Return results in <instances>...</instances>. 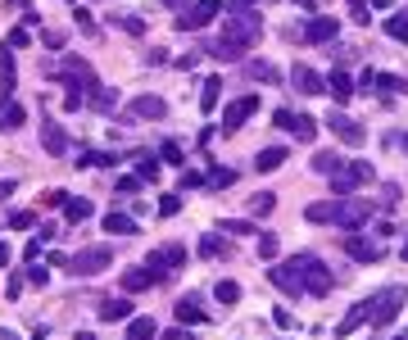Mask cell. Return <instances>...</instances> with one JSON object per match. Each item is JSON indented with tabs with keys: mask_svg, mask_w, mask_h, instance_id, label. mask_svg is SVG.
Returning a JSON list of instances; mask_svg holds the SVG:
<instances>
[{
	"mask_svg": "<svg viewBox=\"0 0 408 340\" xmlns=\"http://www.w3.org/2000/svg\"><path fill=\"white\" fill-rule=\"evenodd\" d=\"M177 322H204L209 326L204 304H200V299H177Z\"/></svg>",
	"mask_w": 408,
	"mask_h": 340,
	"instance_id": "24",
	"label": "cell"
},
{
	"mask_svg": "<svg viewBox=\"0 0 408 340\" xmlns=\"http://www.w3.org/2000/svg\"><path fill=\"white\" fill-rule=\"evenodd\" d=\"M73 18H78V28H82V32L100 36V23H95V14H91V9H78V14H73Z\"/></svg>",
	"mask_w": 408,
	"mask_h": 340,
	"instance_id": "44",
	"label": "cell"
},
{
	"mask_svg": "<svg viewBox=\"0 0 408 340\" xmlns=\"http://www.w3.org/2000/svg\"><path fill=\"white\" fill-rule=\"evenodd\" d=\"M372 304H377V299H363V304H354V309H350V313H345V318H340L336 336H350V331H358V326H363V322H372Z\"/></svg>",
	"mask_w": 408,
	"mask_h": 340,
	"instance_id": "13",
	"label": "cell"
},
{
	"mask_svg": "<svg viewBox=\"0 0 408 340\" xmlns=\"http://www.w3.org/2000/svg\"><path fill=\"white\" fill-rule=\"evenodd\" d=\"M295 272H300V286H304V295H331V268L323 259H313V254H295Z\"/></svg>",
	"mask_w": 408,
	"mask_h": 340,
	"instance_id": "1",
	"label": "cell"
},
{
	"mask_svg": "<svg viewBox=\"0 0 408 340\" xmlns=\"http://www.w3.org/2000/svg\"><path fill=\"white\" fill-rule=\"evenodd\" d=\"M159 340H191L187 326H168V331H159Z\"/></svg>",
	"mask_w": 408,
	"mask_h": 340,
	"instance_id": "52",
	"label": "cell"
},
{
	"mask_svg": "<svg viewBox=\"0 0 408 340\" xmlns=\"http://www.w3.org/2000/svg\"><path fill=\"white\" fill-rule=\"evenodd\" d=\"M0 127H5V132L23 127V105L14 100V95H0Z\"/></svg>",
	"mask_w": 408,
	"mask_h": 340,
	"instance_id": "18",
	"label": "cell"
},
{
	"mask_svg": "<svg viewBox=\"0 0 408 340\" xmlns=\"http://www.w3.org/2000/svg\"><path fill=\"white\" fill-rule=\"evenodd\" d=\"M55 78L59 82H64V91H95V87H100V82H95V73H91V64H86V59H68V64L64 68H59L55 73Z\"/></svg>",
	"mask_w": 408,
	"mask_h": 340,
	"instance_id": "6",
	"label": "cell"
},
{
	"mask_svg": "<svg viewBox=\"0 0 408 340\" xmlns=\"http://www.w3.org/2000/svg\"><path fill=\"white\" fill-rule=\"evenodd\" d=\"M159 164H168V168H182V164H187V150H182L177 141H159Z\"/></svg>",
	"mask_w": 408,
	"mask_h": 340,
	"instance_id": "26",
	"label": "cell"
},
{
	"mask_svg": "<svg viewBox=\"0 0 408 340\" xmlns=\"http://www.w3.org/2000/svg\"><path fill=\"white\" fill-rule=\"evenodd\" d=\"M200 254H204V259H227L231 245L222 236H200Z\"/></svg>",
	"mask_w": 408,
	"mask_h": 340,
	"instance_id": "30",
	"label": "cell"
},
{
	"mask_svg": "<svg viewBox=\"0 0 408 340\" xmlns=\"http://www.w3.org/2000/svg\"><path fill=\"white\" fill-rule=\"evenodd\" d=\"M367 5H372V9H390L394 0H367Z\"/></svg>",
	"mask_w": 408,
	"mask_h": 340,
	"instance_id": "59",
	"label": "cell"
},
{
	"mask_svg": "<svg viewBox=\"0 0 408 340\" xmlns=\"http://www.w3.org/2000/svg\"><path fill=\"white\" fill-rule=\"evenodd\" d=\"M136 177H141V181H155V177H159V164H155V159H136Z\"/></svg>",
	"mask_w": 408,
	"mask_h": 340,
	"instance_id": "47",
	"label": "cell"
},
{
	"mask_svg": "<svg viewBox=\"0 0 408 340\" xmlns=\"http://www.w3.org/2000/svg\"><path fill=\"white\" fill-rule=\"evenodd\" d=\"M231 181H241V173H236V168H214V173L204 177V186H209V191H227Z\"/></svg>",
	"mask_w": 408,
	"mask_h": 340,
	"instance_id": "27",
	"label": "cell"
},
{
	"mask_svg": "<svg viewBox=\"0 0 408 340\" xmlns=\"http://www.w3.org/2000/svg\"><path fill=\"white\" fill-rule=\"evenodd\" d=\"M177 209H182V196H164V200H159V213H164V218H172Z\"/></svg>",
	"mask_w": 408,
	"mask_h": 340,
	"instance_id": "49",
	"label": "cell"
},
{
	"mask_svg": "<svg viewBox=\"0 0 408 340\" xmlns=\"http://www.w3.org/2000/svg\"><path fill=\"white\" fill-rule=\"evenodd\" d=\"M345 250H350L358 263H372V259H377V245H367V240H350Z\"/></svg>",
	"mask_w": 408,
	"mask_h": 340,
	"instance_id": "40",
	"label": "cell"
},
{
	"mask_svg": "<svg viewBox=\"0 0 408 340\" xmlns=\"http://www.w3.org/2000/svg\"><path fill=\"white\" fill-rule=\"evenodd\" d=\"M204 55H214V59H241L245 51L231 41L227 32H218V36H204Z\"/></svg>",
	"mask_w": 408,
	"mask_h": 340,
	"instance_id": "14",
	"label": "cell"
},
{
	"mask_svg": "<svg viewBox=\"0 0 408 340\" xmlns=\"http://www.w3.org/2000/svg\"><path fill=\"white\" fill-rule=\"evenodd\" d=\"M295 137H300V141H318V123L308 114H295Z\"/></svg>",
	"mask_w": 408,
	"mask_h": 340,
	"instance_id": "38",
	"label": "cell"
},
{
	"mask_svg": "<svg viewBox=\"0 0 408 340\" xmlns=\"http://www.w3.org/2000/svg\"><path fill=\"white\" fill-rule=\"evenodd\" d=\"M386 36H394V41H408V14H390V18H386Z\"/></svg>",
	"mask_w": 408,
	"mask_h": 340,
	"instance_id": "37",
	"label": "cell"
},
{
	"mask_svg": "<svg viewBox=\"0 0 408 340\" xmlns=\"http://www.w3.org/2000/svg\"><path fill=\"white\" fill-rule=\"evenodd\" d=\"M336 168H340V159H336L331 150H318V154H313V173H327V177H331Z\"/></svg>",
	"mask_w": 408,
	"mask_h": 340,
	"instance_id": "39",
	"label": "cell"
},
{
	"mask_svg": "<svg viewBox=\"0 0 408 340\" xmlns=\"http://www.w3.org/2000/svg\"><path fill=\"white\" fill-rule=\"evenodd\" d=\"M105 232H109V236H132L136 223H132L127 213H105Z\"/></svg>",
	"mask_w": 408,
	"mask_h": 340,
	"instance_id": "28",
	"label": "cell"
},
{
	"mask_svg": "<svg viewBox=\"0 0 408 340\" xmlns=\"http://www.w3.org/2000/svg\"><path fill=\"white\" fill-rule=\"evenodd\" d=\"M86 95H91V105L100 109V114H109V109L118 105V91L114 87H95V91H86Z\"/></svg>",
	"mask_w": 408,
	"mask_h": 340,
	"instance_id": "33",
	"label": "cell"
},
{
	"mask_svg": "<svg viewBox=\"0 0 408 340\" xmlns=\"http://www.w3.org/2000/svg\"><path fill=\"white\" fill-rule=\"evenodd\" d=\"M132 114L145 118V123H159V118L168 114V105L159 100V95H136V100H132Z\"/></svg>",
	"mask_w": 408,
	"mask_h": 340,
	"instance_id": "15",
	"label": "cell"
},
{
	"mask_svg": "<svg viewBox=\"0 0 408 340\" xmlns=\"http://www.w3.org/2000/svg\"><path fill=\"white\" fill-rule=\"evenodd\" d=\"M331 191H336V196H350V191H354V181H350V173H345V164L331 173Z\"/></svg>",
	"mask_w": 408,
	"mask_h": 340,
	"instance_id": "43",
	"label": "cell"
},
{
	"mask_svg": "<svg viewBox=\"0 0 408 340\" xmlns=\"http://www.w3.org/2000/svg\"><path fill=\"white\" fill-rule=\"evenodd\" d=\"M28 41H32V36H28V28H14V32H9V51H23Z\"/></svg>",
	"mask_w": 408,
	"mask_h": 340,
	"instance_id": "50",
	"label": "cell"
},
{
	"mask_svg": "<svg viewBox=\"0 0 408 340\" xmlns=\"http://www.w3.org/2000/svg\"><path fill=\"white\" fill-rule=\"evenodd\" d=\"M331 132H336V137H340L345 145H358V141H363V127H358L350 114H340V109L331 114Z\"/></svg>",
	"mask_w": 408,
	"mask_h": 340,
	"instance_id": "16",
	"label": "cell"
},
{
	"mask_svg": "<svg viewBox=\"0 0 408 340\" xmlns=\"http://www.w3.org/2000/svg\"><path fill=\"white\" fill-rule=\"evenodd\" d=\"M46 282H51V272H46V268H28V286H46Z\"/></svg>",
	"mask_w": 408,
	"mask_h": 340,
	"instance_id": "53",
	"label": "cell"
},
{
	"mask_svg": "<svg viewBox=\"0 0 408 340\" xmlns=\"http://www.w3.org/2000/svg\"><path fill=\"white\" fill-rule=\"evenodd\" d=\"M5 223H9V227H14V232H28V227L36 223V213H32V209H14V213H9V218H5Z\"/></svg>",
	"mask_w": 408,
	"mask_h": 340,
	"instance_id": "41",
	"label": "cell"
},
{
	"mask_svg": "<svg viewBox=\"0 0 408 340\" xmlns=\"http://www.w3.org/2000/svg\"><path fill=\"white\" fill-rule=\"evenodd\" d=\"M122 28H127L132 36H141V32H145V23H141V18H122Z\"/></svg>",
	"mask_w": 408,
	"mask_h": 340,
	"instance_id": "57",
	"label": "cell"
},
{
	"mask_svg": "<svg viewBox=\"0 0 408 340\" xmlns=\"http://www.w3.org/2000/svg\"><path fill=\"white\" fill-rule=\"evenodd\" d=\"M272 209H277V196H272V191H258V196L250 200V213L254 218H268Z\"/></svg>",
	"mask_w": 408,
	"mask_h": 340,
	"instance_id": "34",
	"label": "cell"
},
{
	"mask_svg": "<svg viewBox=\"0 0 408 340\" xmlns=\"http://www.w3.org/2000/svg\"><path fill=\"white\" fill-rule=\"evenodd\" d=\"M404 259H408V240H404Z\"/></svg>",
	"mask_w": 408,
	"mask_h": 340,
	"instance_id": "62",
	"label": "cell"
},
{
	"mask_svg": "<svg viewBox=\"0 0 408 340\" xmlns=\"http://www.w3.org/2000/svg\"><path fill=\"white\" fill-rule=\"evenodd\" d=\"M218 91H222V82L218 78H204V87H200V109H204V114L218 105Z\"/></svg>",
	"mask_w": 408,
	"mask_h": 340,
	"instance_id": "35",
	"label": "cell"
},
{
	"mask_svg": "<svg viewBox=\"0 0 408 340\" xmlns=\"http://www.w3.org/2000/svg\"><path fill=\"white\" fill-rule=\"evenodd\" d=\"M336 213H340V200H318V204L304 209L308 223H336Z\"/></svg>",
	"mask_w": 408,
	"mask_h": 340,
	"instance_id": "20",
	"label": "cell"
},
{
	"mask_svg": "<svg viewBox=\"0 0 408 340\" xmlns=\"http://www.w3.org/2000/svg\"><path fill=\"white\" fill-rule=\"evenodd\" d=\"M182 186L195 191V186H204V177H200V173H182Z\"/></svg>",
	"mask_w": 408,
	"mask_h": 340,
	"instance_id": "55",
	"label": "cell"
},
{
	"mask_svg": "<svg viewBox=\"0 0 408 340\" xmlns=\"http://www.w3.org/2000/svg\"><path fill=\"white\" fill-rule=\"evenodd\" d=\"M64 213H68V223H86L95 213V204L91 200H64Z\"/></svg>",
	"mask_w": 408,
	"mask_h": 340,
	"instance_id": "32",
	"label": "cell"
},
{
	"mask_svg": "<svg viewBox=\"0 0 408 340\" xmlns=\"http://www.w3.org/2000/svg\"><path fill=\"white\" fill-rule=\"evenodd\" d=\"M272 127H277V132H295V109H272Z\"/></svg>",
	"mask_w": 408,
	"mask_h": 340,
	"instance_id": "42",
	"label": "cell"
},
{
	"mask_svg": "<svg viewBox=\"0 0 408 340\" xmlns=\"http://www.w3.org/2000/svg\"><path fill=\"white\" fill-rule=\"evenodd\" d=\"M254 109H258L254 95H236V100L227 105V114H222V132H227V137H231V132H241L254 118Z\"/></svg>",
	"mask_w": 408,
	"mask_h": 340,
	"instance_id": "7",
	"label": "cell"
},
{
	"mask_svg": "<svg viewBox=\"0 0 408 340\" xmlns=\"http://www.w3.org/2000/svg\"><path fill=\"white\" fill-rule=\"evenodd\" d=\"M291 87L300 91V95H323L327 91V78H323V73H313L308 64H295L291 68Z\"/></svg>",
	"mask_w": 408,
	"mask_h": 340,
	"instance_id": "10",
	"label": "cell"
},
{
	"mask_svg": "<svg viewBox=\"0 0 408 340\" xmlns=\"http://www.w3.org/2000/svg\"><path fill=\"white\" fill-rule=\"evenodd\" d=\"M41 141H46V154H64L68 150V137H64V127H59V123H46Z\"/></svg>",
	"mask_w": 408,
	"mask_h": 340,
	"instance_id": "21",
	"label": "cell"
},
{
	"mask_svg": "<svg viewBox=\"0 0 408 340\" xmlns=\"http://www.w3.org/2000/svg\"><path fill=\"white\" fill-rule=\"evenodd\" d=\"M9 259H14V250H9V245H0V268H9Z\"/></svg>",
	"mask_w": 408,
	"mask_h": 340,
	"instance_id": "58",
	"label": "cell"
},
{
	"mask_svg": "<svg viewBox=\"0 0 408 340\" xmlns=\"http://www.w3.org/2000/svg\"><path fill=\"white\" fill-rule=\"evenodd\" d=\"M14 82H19V68H14V51H0V91L5 95H14Z\"/></svg>",
	"mask_w": 408,
	"mask_h": 340,
	"instance_id": "19",
	"label": "cell"
},
{
	"mask_svg": "<svg viewBox=\"0 0 408 340\" xmlns=\"http://www.w3.org/2000/svg\"><path fill=\"white\" fill-rule=\"evenodd\" d=\"M336 32H340V23H336V18H327V14H318L313 23H304V41H313V46H327Z\"/></svg>",
	"mask_w": 408,
	"mask_h": 340,
	"instance_id": "12",
	"label": "cell"
},
{
	"mask_svg": "<svg viewBox=\"0 0 408 340\" xmlns=\"http://www.w3.org/2000/svg\"><path fill=\"white\" fill-rule=\"evenodd\" d=\"M127 340H159V322L155 318H132L127 322Z\"/></svg>",
	"mask_w": 408,
	"mask_h": 340,
	"instance_id": "22",
	"label": "cell"
},
{
	"mask_svg": "<svg viewBox=\"0 0 408 340\" xmlns=\"http://www.w3.org/2000/svg\"><path fill=\"white\" fill-rule=\"evenodd\" d=\"M350 18L354 23H367V0H350Z\"/></svg>",
	"mask_w": 408,
	"mask_h": 340,
	"instance_id": "51",
	"label": "cell"
},
{
	"mask_svg": "<svg viewBox=\"0 0 408 340\" xmlns=\"http://www.w3.org/2000/svg\"><path fill=\"white\" fill-rule=\"evenodd\" d=\"M222 227H227V232H231V236H258V232H254V227H250V223H236V218H227V223H222Z\"/></svg>",
	"mask_w": 408,
	"mask_h": 340,
	"instance_id": "48",
	"label": "cell"
},
{
	"mask_svg": "<svg viewBox=\"0 0 408 340\" xmlns=\"http://www.w3.org/2000/svg\"><path fill=\"white\" fill-rule=\"evenodd\" d=\"M100 318H105V322H122V318H132V304H127V299H105V304H100Z\"/></svg>",
	"mask_w": 408,
	"mask_h": 340,
	"instance_id": "29",
	"label": "cell"
},
{
	"mask_svg": "<svg viewBox=\"0 0 408 340\" xmlns=\"http://www.w3.org/2000/svg\"><path fill=\"white\" fill-rule=\"evenodd\" d=\"M345 173H350V181H354V191H358V186H367V181L377 177V168L367 164V159H354V164H345Z\"/></svg>",
	"mask_w": 408,
	"mask_h": 340,
	"instance_id": "23",
	"label": "cell"
},
{
	"mask_svg": "<svg viewBox=\"0 0 408 340\" xmlns=\"http://www.w3.org/2000/svg\"><path fill=\"white\" fill-rule=\"evenodd\" d=\"M155 282H159V277L150 268H127V272H122V290H127V295H141V290H150Z\"/></svg>",
	"mask_w": 408,
	"mask_h": 340,
	"instance_id": "17",
	"label": "cell"
},
{
	"mask_svg": "<svg viewBox=\"0 0 408 340\" xmlns=\"http://www.w3.org/2000/svg\"><path fill=\"white\" fill-rule=\"evenodd\" d=\"M41 41L51 46V51H64V46H68V36L59 32V28H46V32H41Z\"/></svg>",
	"mask_w": 408,
	"mask_h": 340,
	"instance_id": "46",
	"label": "cell"
},
{
	"mask_svg": "<svg viewBox=\"0 0 408 340\" xmlns=\"http://www.w3.org/2000/svg\"><path fill=\"white\" fill-rule=\"evenodd\" d=\"M245 73H250V78H254V82H277V78H281V73H277V68H272V64H268V59H250V64H245Z\"/></svg>",
	"mask_w": 408,
	"mask_h": 340,
	"instance_id": "31",
	"label": "cell"
},
{
	"mask_svg": "<svg viewBox=\"0 0 408 340\" xmlns=\"http://www.w3.org/2000/svg\"><path fill=\"white\" fill-rule=\"evenodd\" d=\"M222 32H227L231 41L241 46V51H250V46L258 41V32H263V18H258L254 9H236V14L227 18V28H222Z\"/></svg>",
	"mask_w": 408,
	"mask_h": 340,
	"instance_id": "2",
	"label": "cell"
},
{
	"mask_svg": "<svg viewBox=\"0 0 408 340\" xmlns=\"http://www.w3.org/2000/svg\"><path fill=\"white\" fill-rule=\"evenodd\" d=\"M214 295H218V304H236V299H241V282H218Z\"/></svg>",
	"mask_w": 408,
	"mask_h": 340,
	"instance_id": "36",
	"label": "cell"
},
{
	"mask_svg": "<svg viewBox=\"0 0 408 340\" xmlns=\"http://www.w3.org/2000/svg\"><path fill=\"white\" fill-rule=\"evenodd\" d=\"M182 263H187V250H182V245H159V250L150 254V272L159 277V282H164L168 272H177Z\"/></svg>",
	"mask_w": 408,
	"mask_h": 340,
	"instance_id": "8",
	"label": "cell"
},
{
	"mask_svg": "<svg viewBox=\"0 0 408 340\" xmlns=\"http://www.w3.org/2000/svg\"><path fill=\"white\" fill-rule=\"evenodd\" d=\"M109 263H114V250H109V245H86L82 254H73V259H68V272L95 277V272H105Z\"/></svg>",
	"mask_w": 408,
	"mask_h": 340,
	"instance_id": "3",
	"label": "cell"
},
{
	"mask_svg": "<svg viewBox=\"0 0 408 340\" xmlns=\"http://www.w3.org/2000/svg\"><path fill=\"white\" fill-rule=\"evenodd\" d=\"M354 87H358V82H354V73H350V68H331V73H327V91L336 95L340 105H350Z\"/></svg>",
	"mask_w": 408,
	"mask_h": 340,
	"instance_id": "11",
	"label": "cell"
},
{
	"mask_svg": "<svg viewBox=\"0 0 408 340\" xmlns=\"http://www.w3.org/2000/svg\"><path fill=\"white\" fill-rule=\"evenodd\" d=\"M136 186H145V181H141V177H122V181H118V191H122V196H127V191H136Z\"/></svg>",
	"mask_w": 408,
	"mask_h": 340,
	"instance_id": "56",
	"label": "cell"
},
{
	"mask_svg": "<svg viewBox=\"0 0 408 340\" xmlns=\"http://www.w3.org/2000/svg\"><path fill=\"white\" fill-rule=\"evenodd\" d=\"M372 213H377V209H372L367 200H340V213H336V223L345 227V232H358V227H363Z\"/></svg>",
	"mask_w": 408,
	"mask_h": 340,
	"instance_id": "9",
	"label": "cell"
},
{
	"mask_svg": "<svg viewBox=\"0 0 408 340\" xmlns=\"http://www.w3.org/2000/svg\"><path fill=\"white\" fill-rule=\"evenodd\" d=\"M404 145H408V137H404Z\"/></svg>",
	"mask_w": 408,
	"mask_h": 340,
	"instance_id": "63",
	"label": "cell"
},
{
	"mask_svg": "<svg viewBox=\"0 0 408 340\" xmlns=\"http://www.w3.org/2000/svg\"><path fill=\"white\" fill-rule=\"evenodd\" d=\"M404 299H408V286H386V290L377 295V304H372V322H377V326H390L394 318H399Z\"/></svg>",
	"mask_w": 408,
	"mask_h": 340,
	"instance_id": "5",
	"label": "cell"
},
{
	"mask_svg": "<svg viewBox=\"0 0 408 340\" xmlns=\"http://www.w3.org/2000/svg\"><path fill=\"white\" fill-rule=\"evenodd\" d=\"M23 282H28V277H23V272H14V277H9V295H14V299L23 295Z\"/></svg>",
	"mask_w": 408,
	"mask_h": 340,
	"instance_id": "54",
	"label": "cell"
},
{
	"mask_svg": "<svg viewBox=\"0 0 408 340\" xmlns=\"http://www.w3.org/2000/svg\"><path fill=\"white\" fill-rule=\"evenodd\" d=\"M258 254H263L268 263L277 259V236H272V232H258Z\"/></svg>",
	"mask_w": 408,
	"mask_h": 340,
	"instance_id": "45",
	"label": "cell"
},
{
	"mask_svg": "<svg viewBox=\"0 0 408 340\" xmlns=\"http://www.w3.org/2000/svg\"><path fill=\"white\" fill-rule=\"evenodd\" d=\"M231 9H254V0H231Z\"/></svg>",
	"mask_w": 408,
	"mask_h": 340,
	"instance_id": "60",
	"label": "cell"
},
{
	"mask_svg": "<svg viewBox=\"0 0 408 340\" xmlns=\"http://www.w3.org/2000/svg\"><path fill=\"white\" fill-rule=\"evenodd\" d=\"M218 14H222V0H195L191 9H182V14H177V28H182V32H200V28H209Z\"/></svg>",
	"mask_w": 408,
	"mask_h": 340,
	"instance_id": "4",
	"label": "cell"
},
{
	"mask_svg": "<svg viewBox=\"0 0 408 340\" xmlns=\"http://www.w3.org/2000/svg\"><path fill=\"white\" fill-rule=\"evenodd\" d=\"M295 5H313V0H295Z\"/></svg>",
	"mask_w": 408,
	"mask_h": 340,
	"instance_id": "61",
	"label": "cell"
},
{
	"mask_svg": "<svg viewBox=\"0 0 408 340\" xmlns=\"http://www.w3.org/2000/svg\"><path fill=\"white\" fill-rule=\"evenodd\" d=\"M281 164H286V145H272V150H263V154L254 159L258 173H272V168H281Z\"/></svg>",
	"mask_w": 408,
	"mask_h": 340,
	"instance_id": "25",
	"label": "cell"
}]
</instances>
